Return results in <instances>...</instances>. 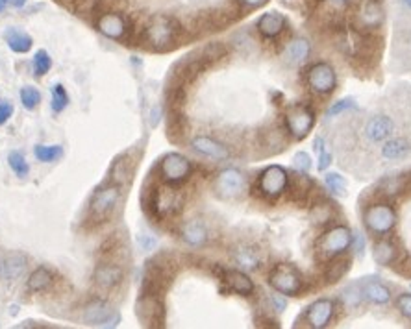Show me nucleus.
I'll use <instances>...</instances> for the list:
<instances>
[{
    "mask_svg": "<svg viewBox=\"0 0 411 329\" xmlns=\"http://www.w3.org/2000/svg\"><path fill=\"white\" fill-rule=\"evenodd\" d=\"M363 226L374 237H385L396 226V211L385 200H378L361 211Z\"/></svg>",
    "mask_w": 411,
    "mask_h": 329,
    "instance_id": "obj_1",
    "label": "nucleus"
},
{
    "mask_svg": "<svg viewBox=\"0 0 411 329\" xmlns=\"http://www.w3.org/2000/svg\"><path fill=\"white\" fill-rule=\"evenodd\" d=\"M385 10L382 0H360L352 13V30L371 35L383 26Z\"/></svg>",
    "mask_w": 411,
    "mask_h": 329,
    "instance_id": "obj_2",
    "label": "nucleus"
},
{
    "mask_svg": "<svg viewBox=\"0 0 411 329\" xmlns=\"http://www.w3.org/2000/svg\"><path fill=\"white\" fill-rule=\"evenodd\" d=\"M180 34V24L169 15H154L143 28V41L152 48L173 45Z\"/></svg>",
    "mask_w": 411,
    "mask_h": 329,
    "instance_id": "obj_3",
    "label": "nucleus"
},
{
    "mask_svg": "<svg viewBox=\"0 0 411 329\" xmlns=\"http://www.w3.org/2000/svg\"><path fill=\"white\" fill-rule=\"evenodd\" d=\"M352 232L347 226H333L326 233H322L317 241V254L322 259H332V257L343 256L350 248Z\"/></svg>",
    "mask_w": 411,
    "mask_h": 329,
    "instance_id": "obj_4",
    "label": "nucleus"
},
{
    "mask_svg": "<svg viewBox=\"0 0 411 329\" xmlns=\"http://www.w3.org/2000/svg\"><path fill=\"white\" fill-rule=\"evenodd\" d=\"M119 200H121V189L115 183H106L93 193L89 204V213L95 220L102 222L112 216V213L117 207Z\"/></svg>",
    "mask_w": 411,
    "mask_h": 329,
    "instance_id": "obj_5",
    "label": "nucleus"
},
{
    "mask_svg": "<svg viewBox=\"0 0 411 329\" xmlns=\"http://www.w3.org/2000/svg\"><path fill=\"white\" fill-rule=\"evenodd\" d=\"M269 285L282 296H297L302 289V276L293 265H277L269 272Z\"/></svg>",
    "mask_w": 411,
    "mask_h": 329,
    "instance_id": "obj_6",
    "label": "nucleus"
},
{
    "mask_svg": "<svg viewBox=\"0 0 411 329\" xmlns=\"http://www.w3.org/2000/svg\"><path fill=\"white\" fill-rule=\"evenodd\" d=\"M82 320H84L87 326H91V328L113 329L121 323V314H119L117 309L113 306H110L107 301L95 300L85 306Z\"/></svg>",
    "mask_w": 411,
    "mask_h": 329,
    "instance_id": "obj_7",
    "label": "nucleus"
},
{
    "mask_svg": "<svg viewBox=\"0 0 411 329\" xmlns=\"http://www.w3.org/2000/svg\"><path fill=\"white\" fill-rule=\"evenodd\" d=\"M289 187V174L280 164H270L258 178V191L265 198H278Z\"/></svg>",
    "mask_w": 411,
    "mask_h": 329,
    "instance_id": "obj_8",
    "label": "nucleus"
},
{
    "mask_svg": "<svg viewBox=\"0 0 411 329\" xmlns=\"http://www.w3.org/2000/svg\"><path fill=\"white\" fill-rule=\"evenodd\" d=\"M184 204V194L176 187L165 183L156 187L152 194V209L158 218H167L170 215H176L182 209Z\"/></svg>",
    "mask_w": 411,
    "mask_h": 329,
    "instance_id": "obj_9",
    "label": "nucleus"
},
{
    "mask_svg": "<svg viewBox=\"0 0 411 329\" xmlns=\"http://www.w3.org/2000/svg\"><path fill=\"white\" fill-rule=\"evenodd\" d=\"M315 124V113L306 104H295L286 111V128L295 139H304Z\"/></svg>",
    "mask_w": 411,
    "mask_h": 329,
    "instance_id": "obj_10",
    "label": "nucleus"
},
{
    "mask_svg": "<svg viewBox=\"0 0 411 329\" xmlns=\"http://www.w3.org/2000/svg\"><path fill=\"white\" fill-rule=\"evenodd\" d=\"M306 79H308V86H310L311 91L317 93V95H330V93H333V89L338 87L335 70H333L332 65L326 62L313 63V65L308 68Z\"/></svg>",
    "mask_w": 411,
    "mask_h": 329,
    "instance_id": "obj_11",
    "label": "nucleus"
},
{
    "mask_svg": "<svg viewBox=\"0 0 411 329\" xmlns=\"http://www.w3.org/2000/svg\"><path fill=\"white\" fill-rule=\"evenodd\" d=\"M135 314L145 328H159L164 326V303L152 292H143L135 303Z\"/></svg>",
    "mask_w": 411,
    "mask_h": 329,
    "instance_id": "obj_12",
    "label": "nucleus"
},
{
    "mask_svg": "<svg viewBox=\"0 0 411 329\" xmlns=\"http://www.w3.org/2000/svg\"><path fill=\"white\" fill-rule=\"evenodd\" d=\"M159 171H161V178L167 183H182L191 176L193 167L191 161L186 156L170 152L165 156L161 164H159Z\"/></svg>",
    "mask_w": 411,
    "mask_h": 329,
    "instance_id": "obj_13",
    "label": "nucleus"
},
{
    "mask_svg": "<svg viewBox=\"0 0 411 329\" xmlns=\"http://www.w3.org/2000/svg\"><path fill=\"white\" fill-rule=\"evenodd\" d=\"M245 187H247V180L243 176V172H239L237 169L220 171L213 182L215 193L225 200L237 198L239 194H243Z\"/></svg>",
    "mask_w": 411,
    "mask_h": 329,
    "instance_id": "obj_14",
    "label": "nucleus"
},
{
    "mask_svg": "<svg viewBox=\"0 0 411 329\" xmlns=\"http://www.w3.org/2000/svg\"><path fill=\"white\" fill-rule=\"evenodd\" d=\"M335 314V301L330 298H322V300L313 301L304 312V322L311 329H322L328 328V323L333 320Z\"/></svg>",
    "mask_w": 411,
    "mask_h": 329,
    "instance_id": "obj_15",
    "label": "nucleus"
},
{
    "mask_svg": "<svg viewBox=\"0 0 411 329\" xmlns=\"http://www.w3.org/2000/svg\"><path fill=\"white\" fill-rule=\"evenodd\" d=\"M394 122L387 115H374L363 126V137L372 144H382L394 133Z\"/></svg>",
    "mask_w": 411,
    "mask_h": 329,
    "instance_id": "obj_16",
    "label": "nucleus"
},
{
    "mask_svg": "<svg viewBox=\"0 0 411 329\" xmlns=\"http://www.w3.org/2000/svg\"><path fill=\"white\" fill-rule=\"evenodd\" d=\"M96 30L107 39L119 41L123 39L126 32H128V23H126V19L121 13L106 12L96 19Z\"/></svg>",
    "mask_w": 411,
    "mask_h": 329,
    "instance_id": "obj_17",
    "label": "nucleus"
},
{
    "mask_svg": "<svg viewBox=\"0 0 411 329\" xmlns=\"http://www.w3.org/2000/svg\"><path fill=\"white\" fill-rule=\"evenodd\" d=\"M191 148L204 158L213 159V161H225V159L230 158V150L213 137L197 135L191 141Z\"/></svg>",
    "mask_w": 411,
    "mask_h": 329,
    "instance_id": "obj_18",
    "label": "nucleus"
},
{
    "mask_svg": "<svg viewBox=\"0 0 411 329\" xmlns=\"http://www.w3.org/2000/svg\"><path fill=\"white\" fill-rule=\"evenodd\" d=\"M286 26H288V21H286L282 13L278 12L263 13L258 19V23H256V28H258V32L265 39H274V37H278L286 30Z\"/></svg>",
    "mask_w": 411,
    "mask_h": 329,
    "instance_id": "obj_19",
    "label": "nucleus"
},
{
    "mask_svg": "<svg viewBox=\"0 0 411 329\" xmlns=\"http://www.w3.org/2000/svg\"><path fill=\"white\" fill-rule=\"evenodd\" d=\"M380 156L385 161H400L411 156V141L405 137H391L385 142H382Z\"/></svg>",
    "mask_w": 411,
    "mask_h": 329,
    "instance_id": "obj_20",
    "label": "nucleus"
},
{
    "mask_svg": "<svg viewBox=\"0 0 411 329\" xmlns=\"http://www.w3.org/2000/svg\"><path fill=\"white\" fill-rule=\"evenodd\" d=\"M123 268L117 267V265H112V263H104V265L96 267L95 283L98 289L112 290L123 281Z\"/></svg>",
    "mask_w": 411,
    "mask_h": 329,
    "instance_id": "obj_21",
    "label": "nucleus"
},
{
    "mask_svg": "<svg viewBox=\"0 0 411 329\" xmlns=\"http://www.w3.org/2000/svg\"><path fill=\"white\" fill-rule=\"evenodd\" d=\"M399 252L394 246L393 241H389L385 237H380L372 246V259L380 267H391L394 263L399 261Z\"/></svg>",
    "mask_w": 411,
    "mask_h": 329,
    "instance_id": "obj_22",
    "label": "nucleus"
},
{
    "mask_svg": "<svg viewBox=\"0 0 411 329\" xmlns=\"http://www.w3.org/2000/svg\"><path fill=\"white\" fill-rule=\"evenodd\" d=\"M361 289H363V298L371 303L376 306H385L391 301V290L382 285L380 281H376L374 278H365L361 281Z\"/></svg>",
    "mask_w": 411,
    "mask_h": 329,
    "instance_id": "obj_23",
    "label": "nucleus"
},
{
    "mask_svg": "<svg viewBox=\"0 0 411 329\" xmlns=\"http://www.w3.org/2000/svg\"><path fill=\"white\" fill-rule=\"evenodd\" d=\"M24 270H26V257L21 254H12V256L0 259V279L15 281L23 276Z\"/></svg>",
    "mask_w": 411,
    "mask_h": 329,
    "instance_id": "obj_24",
    "label": "nucleus"
},
{
    "mask_svg": "<svg viewBox=\"0 0 411 329\" xmlns=\"http://www.w3.org/2000/svg\"><path fill=\"white\" fill-rule=\"evenodd\" d=\"M378 196L380 198L391 200L399 198L405 194V176L404 174H393V176L383 178L382 182L378 183Z\"/></svg>",
    "mask_w": 411,
    "mask_h": 329,
    "instance_id": "obj_25",
    "label": "nucleus"
},
{
    "mask_svg": "<svg viewBox=\"0 0 411 329\" xmlns=\"http://www.w3.org/2000/svg\"><path fill=\"white\" fill-rule=\"evenodd\" d=\"M225 283L239 296H250L254 292V281L243 270H226Z\"/></svg>",
    "mask_w": 411,
    "mask_h": 329,
    "instance_id": "obj_26",
    "label": "nucleus"
},
{
    "mask_svg": "<svg viewBox=\"0 0 411 329\" xmlns=\"http://www.w3.org/2000/svg\"><path fill=\"white\" fill-rule=\"evenodd\" d=\"M132 172H134V161H132V158H130L128 153L119 156V158L113 161L112 169H110V182L121 187V185H124L126 182H130Z\"/></svg>",
    "mask_w": 411,
    "mask_h": 329,
    "instance_id": "obj_27",
    "label": "nucleus"
},
{
    "mask_svg": "<svg viewBox=\"0 0 411 329\" xmlns=\"http://www.w3.org/2000/svg\"><path fill=\"white\" fill-rule=\"evenodd\" d=\"M180 235L189 246H195V248L202 246L208 241V229H206V226L200 220H187L182 226Z\"/></svg>",
    "mask_w": 411,
    "mask_h": 329,
    "instance_id": "obj_28",
    "label": "nucleus"
},
{
    "mask_svg": "<svg viewBox=\"0 0 411 329\" xmlns=\"http://www.w3.org/2000/svg\"><path fill=\"white\" fill-rule=\"evenodd\" d=\"M350 267H352V261L349 257H332L326 265V270H324L326 283H338L339 279H343L350 272Z\"/></svg>",
    "mask_w": 411,
    "mask_h": 329,
    "instance_id": "obj_29",
    "label": "nucleus"
},
{
    "mask_svg": "<svg viewBox=\"0 0 411 329\" xmlns=\"http://www.w3.org/2000/svg\"><path fill=\"white\" fill-rule=\"evenodd\" d=\"M4 39H6L8 46H10L13 52H17V54H26V52L32 48V45H34L32 37H30L26 32H23V30L19 28H8L6 32H4Z\"/></svg>",
    "mask_w": 411,
    "mask_h": 329,
    "instance_id": "obj_30",
    "label": "nucleus"
},
{
    "mask_svg": "<svg viewBox=\"0 0 411 329\" xmlns=\"http://www.w3.org/2000/svg\"><path fill=\"white\" fill-rule=\"evenodd\" d=\"M289 191H291V198L293 200H304L308 198L313 191H315V183L311 182L310 178L306 176V172L295 174L293 180L289 178Z\"/></svg>",
    "mask_w": 411,
    "mask_h": 329,
    "instance_id": "obj_31",
    "label": "nucleus"
},
{
    "mask_svg": "<svg viewBox=\"0 0 411 329\" xmlns=\"http://www.w3.org/2000/svg\"><path fill=\"white\" fill-rule=\"evenodd\" d=\"M311 45L306 39H293L286 48V57L289 63H302L310 57Z\"/></svg>",
    "mask_w": 411,
    "mask_h": 329,
    "instance_id": "obj_32",
    "label": "nucleus"
},
{
    "mask_svg": "<svg viewBox=\"0 0 411 329\" xmlns=\"http://www.w3.org/2000/svg\"><path fill=\"white\" fill-rule=\"evenodd\" d=\"M51 283H52L51 270L45 267H40V268H35L34 272H32V276H30L28 290L30 292H43V290H46L49 287H51Z\"/></svg>",
    "mask_w": 411,
    "mask_h": 329,
    "instance_id": "obj_33",
    "label": "nucleus"
},
{
    "mask_svg": "<svg viewBox=\"0 0 411 329\" xmlns=\"http://www.w3.org/2000/svg\"><path fill=\"white\" fill-rule=\"evenodd\" d=\"M339 298L347 307H360L363 300H365L363 298V289H361V281H356V283H350L349 287H344Z\"/></svg>",
    "mask_w": 411,
    "mask_h": 329,
    "instance_id": "obj_34",
    "label": "nucleus"
},
{
    "mask_svg": "<svg viewBox=\"0 0 411 329\" xmlns=\"http://www.w3.org/2000/svg\"><path fill=\"white\" fill-rule=\"evenodd\" d=\"M333 215H335V211H333L332 204L326 202V200H321V202H317L313 204V207L310 209V216L311 220L315 222V224H328V222L332 220Z\"/></svg>",
    "mask_w": 411,
    "mask_h": 329,
    "instance_id": "obj_35",
    "label": "nucleus"
},
{
    "mask_svg": "<svg viewBox=\"0 0 411 329\" xmlns=\"http://www.w3.org/2000/svg\"><path fill=\"white\" fill-rule=\"evenodd\" d=\"M236 263L241 268H247V270H256L259 267V256L258 250H252V248H241V250L236 252Z\"/></svg>",
    "mask_w": 411,
    "mask_h": 329,
    "instance_id": "obj_36",
    "label": "nucleus"
},
{
    "mask_svg": "<svg viewBox=\"0 0 411 329\" xmlns=\"http://www.w3.org/2000/svg\"><path fill=\"white\" fill-rule=\"evenodd\" d=\"M324 183H326L328 191L335 196H347V182L338 172H328L324 176Z\"/></svg>",
    "mask_w": 411,
    "mask_h": 329,
    "instance_id": "obj_37",
    "label": "nucleus"
},
{
    "mask_svg": "<svg viewBox=\"0 0 411 329\" xmlns=\"http://www.w3.org/2000/svg\"><path fill=\"white\" fill-rule=\"evenodd\" d=\"M35 158L43 161V163H51V161H56L63 156V148L62 147H45V144H40L35 147L34 150Z\"/></svg>",
    "mask_w": 411,
    "mask_h": 329,
    "instance_id": "obj_38",
    "label": "nucleus"
},
{
    "mask_svg": "<svg viewBox=\"0 0 411 329\" xmlns=\"http://www.w3.org/2000/svg\"><path fill=\"white\" fill-rule=\"evenodd\" d=\"M8 163H10L12 171L15 172L19 178L28 176L30 167H28L26 159H24V156L21 152H12V153H10V156H8Z\"/></svg>",
    "mask_w": 411,
    "mask_h": 329,
    "instance_id": "obj_39",
    "label": "nucleus"
},
{
    "mask_svg": "<svg viewBox=\"0 0 411 329\" xmlns=\"http://www.w3.org/2000/svg\"><path fill=\"white\" fill-rule=\"evenodd\" d=\"M67 104H69L67 91L63 89V86L56 84V86L52 87V109H54L56 113H60V111H63V109L67 108Z\"/></svg>",
    "mask_w": 411,
    "mask_h": 329,
    "instance_id": "obj_40",
    "label": "nucleus"
},
{
    "mask_svg": "<svg viewBox=\"0 0 411 329\" xmlns=\"http://www.w3.org/2000/svg\"><path fill=\"white\" fill-rule=\"evenodd\" d=\"M21 102L26 109H35L41 102V93L35 87H23L21 89Z\"/></svg>",
    "mask_w": 411,
    "mask_h": 329,
    "instance_id": "obj_41",
    "label": "nucleus"
},
{
    "mask_svg": "<svg viewBox=\"0 0 411 329\" xmlns=\"http://www.w3.org/2000/svg\"><path fill=\"white\" fill-rule=\"evenodd\" d=\"M52 67V59L46 50H37L34 56V70L37 76H45Z\"/></svg>",
    "mask_w": 411,
    "mask_h": 329,
    "instance_id": "obj_42",
    "label": "nucleus"
},
{
    "mask_svg": "<svg viewBox=\"0 0 411 329\" xmlns=\"http://www.w3.org/2000/svg\"><path fill=\"white\" fill-rule=\"evenodd\" d=\"M356 108V100L354 98H343V100H338V102L333 104L332 108L328 109V117H339L344 111H349V109Z\"/></svg>",
    "mask_w": 411,
    "mask_h": 329,
    "instance_id": "obj_43",
    "label": "nucleus"
},
{
    "mask_svg": "<svg viewBox=\"0 0 411 329\" xmlns=\"http://www.w3.org/2000/svg\"><path fill=\"white\" fill-rule=\"evenodd\" d=\"M396 309L402 317L411 320V292H402L396 296Z\"/></svg>",
    "mask_w": 411,
    "mask_h": 329,
    "instance_id": "obj_44",
    "label": "nucleus"
},
{
    "mask_svg": "<svg viewBox=\"0 0 411 329\" xmlns=\"http://www.w3.org/2000/svg\"><path fill=\"white\" fill-rule=\"evenodd\" d=\"M365 246H367V241H365V235L361 232H354L352 233V241H350V248H352V252H354V256H363V252H365Z\"/></svg>",
    "mask_w": 411,
    "mask_h": 329,
    "instance_id": "obj_45",
    "label": "nucleus"
},
{
    "mask_svg": "<svg viewBox=\"0 0 411 329\" xmlns=\"http://www.w3.org/2000/svg\"><path fill=\"white\" fill-rule=\"evenodd\" d=\"M293 167L299 172H310L311 158L306 152H297L293 158Z\"/></svg>",
    "mask_w": 411,
    "mask_h": 329,
    "instance_id": "obj_46",
    "label": "nucleus"
},
{
    "mask_svg": "<svg viewBox=\"0 0 411 329\" xmlns=\"http://www.w3.org/2000/svg\"><path fill=\"white\" fill-rule=\"evenodd\" d=\"M225 54H226V48L225 45H220V43H211V45L204 50V56L208 57L209 62H211V59H220Z\"/></svg>",
    "mask_w": 411,
    "mask_h": 329,
    "instance_id": "obj_47",
    "label": "nucleus"
},
{
    "mask_svg": "<svg viewBox=\"0 0 411 329\" xmlns=\"http://www.w3.org/2000/svg\"><path fill=\"white\" fill-rule=\"evenodd\" d=\"M13 115V106L10 102L0 104V126L10 120V117Z\"/></svg>",
    "mask_w": 411,
    "mask_h": 329,
    "instance_id": "obj_48",
    "label": "nucleus"
},
{
    "mask_svg": "<svg viewBox=\"0 0 411 329\" xmlns=\"http://www.w3.org/2000/svg\"><path fill=\"white\" fill-rule=\"evenodd\" d=\"M332 153L328 152V150H324V152H321L319 153V164H317V169H319V171H326L328 167H330V164H332Z\"/></svg>",
    "mask_w": 411,
    "mask_h": 329,
    "instance_id": "obj_49",
    "label": "nucleus"
},
{
    "mask_svg": "<svg viewBox=\"0 0 411 329\" xmlns=\"http://www.w3.org/2000/svg\"><path fill=\"white\" fill-rule=\"evenodd\" d=\"M270 303L274 306V309H277V311H283V309L288 307V301H286V298H282V296H278V294L270 296Z\"/></svg>",
    "mask_w": 411,
    "mask_h": 329,
    "instance_id": "obj_50",
    "label": "nucleus"
},
{
    "mask_svg": "<svg viewBox=\"0 0 411 329\" xmlns=\"http://www.w3.org/2000/svg\"><path fill=\"white\" fill-rule=\"evenodd\" d=\"M237 2H239L241 6L252 8V10H254V8H261L263 4H267L269 0H237Z\"/></svg>",
    "mask_w": 411,
    "mask_h": 329,
    "instance_id": "obj_51",
    "label": "nucleus"
},
{
    "mask_svg": "<svg viewBox=\"0 0 411 329\" xmlns=\"http://www.w3.org/2000/svg\"><path fill=\"white\" fill-rule=\"evenodd\" d=\"M326 4H330L332 8H344L349 6L352 0H324Z\"/></svg>",
    "mask_w": 411,
    "mask_h": 329,
    "instance_id": "obj_52",
    "label": "nucleus"
},
{
    "mask_svg": "<svg viewBox=\"0 0 411 329\" xmlns=\"http://www.w3.org/2000/svg\"><path fill=\"white\" fill-rule=\"evenodd\" d=\"M313 147H315L317 153H321V152H324V150H326V148H324V139H322V137H317L315 142H313Z\"/></svg>",
    "mask_w": 411,
    "mask_h": 329,
    "instance_id": "obj_53",
    "label": "nucleus"
},
{
    "mask_svg": "<svg viewBox=\"0 0 411 329\" xmlns=\"http://www.w3.org/2000/svg\"><path fill=\"white\" fill-rule=\"evenodd\" d=\"M10 2H12V6L15 8H23L24 4H26V0H10Z\"/></svg>",
    "mask_w": 411,
    "mask_h": 329,
    "instance_id": "obj_54",
    "label": "nucleus"
},
{
    "mask_svg": "<svg viewBox=\"0 0 411 329\" xmlns=\"http://www.w3.org/2000/svg\"><path fill=\"white\" fill-rule=\"evenodd\" d=\"M8 2H10V0H0V12H2V10H4V8H6Z\"/></svg>",
    "mask_w": 411,
    "mask_h": 329,
    "instance_id": "obj_55",
    "label": "nucleus"
},
{
    "mask_svg": "<svg viewBox=\"0 0 411 329\" xmlns=\"http://www.w3.org/2000/svg\"><path fill=\"white\" fill-rule=\"evenodd\" d=\"M402 4H404V6L411 12V0H402Z\"/></svg>",
    "mask_w": 411,
    "mask_h": 329,
    "instance_id": "obj_56",
    "label": "nucleus"
},
{
    "mask_svg": "<svg viewBox=\"0 0 411 329\" xmlns=\"http://www.w3.org/2000/svg\"><path fill=\"white\" fill-rule=\"evenodd\" d=\"M410 289H411V285H410Z\"/></svg>",
    "mask_w": 411,
    "mask_h": 329,
    "instance_id": "obj_57",
    "label": "nucleus"
}]
</instances>
